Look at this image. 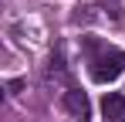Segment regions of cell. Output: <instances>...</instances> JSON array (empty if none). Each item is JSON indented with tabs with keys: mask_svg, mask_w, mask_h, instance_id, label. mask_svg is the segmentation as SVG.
<instances>
[{
	"mask_svg": "<svg viewBox=\"0 0 125 122\" xmlns=\"http://www.w3.org/2000/svg\"><path fill=\"white\" fill-rule=\"evenodd\" d=\"M102 112H105V119L122 122V115H125V98L118 95V92H108V95L102 98Z\"/></svg>",
	"mask_w": 125,
	"mask_h": 122,
	"instance_id": "obj_3",
	"label": "cell"
},
{
	"mask_svg": "<svg viewBox=\"0 0 125 122\" xmlns=\"http://www.w3.org/2000/svg\"><path fill=\"white\" fill-rule=\"evenodd\" d=\"M64 109H68L78 122L91 119V105H88V95H84L81 88H68V92H64Z\"/></svg>",
	"mask_w": 125,
	"mask_h": 122,
	"instance_id": "obj_2",
	"label": "cell"
},
{
	"mask_svg": "<svg viewBox=\"0 0 125 122\" xmlns=\"http://www.w3.org/2000/svg\"><path fill=\"white\" fill-rule=\"evenodd\" d=\"M84 51H88V68H91V78L95 81H115L125 71V54L118 48H105L98 41H84Z\"/></svg>",
	"mask_w": 125,
	"mask_h": 122,
	"instance_id": "obj_1",
	"label": "cell"
},
{
	"mask_svg": "<svg viewBox=\"0 0 125 122\" xmlns=\"http://www.w3.org/2000/svg\"><path fill=\"white\" fill-rule=\"evenodd\" d=\"M122 122H125V115H122Z\"/></svg>",
	"mask_w": 125,
	"mask_h": 122,
	"instance_id": "obj_4",
	"label": "cell"
}]
</instances>
